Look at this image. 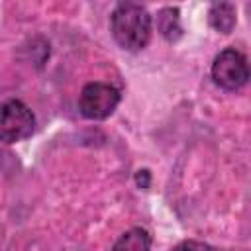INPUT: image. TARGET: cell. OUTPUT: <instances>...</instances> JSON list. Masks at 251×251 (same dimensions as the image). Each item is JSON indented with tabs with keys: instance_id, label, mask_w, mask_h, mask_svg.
Instances as JSON below:
<instances>
[{
	"instance_id": "ba28073f",
	"label": "cell",
	"mask_w": 251,
	"mask_h": 251,
	"mask_svg": "<svg viewBox=\"0 0 251 251\" xmlns=\"http://www.w3.org/2000/svg\"><path fill=\"white\" fill-rule=\"evenodd\" d=\"M173 251H214V247L208 245V243H204V241L186 239V241H180Z\"/></svg>"
},
{
	"instance_id": "5b68a950",
	"label": "cell",
	"mask_w": 251,
	"mask_h": 251,
	"mask_svg": "<svg viewBox=\"0 0 251 251\" xmlns=\"http://www.w3.org/2000/svg\"><path fill=\"white\" fill-rule=\"evenodd\" d=\"M110 251H151V235L143 227H131L118 237Z\"/></svg>"
},
{
	"instance_id": "52a82bcc",
	"label": "cell",
	"mask_w": 251,
	"mask_h": 251,
	"mask_svg": "<svg viewBox=\"0 0 251 251\" xmlns=\"http://www.w3.org/2000/svg\"><path fill=\"white\" fill-rule=\"evenodd\" d=\"M157 27L161 35L169 41H176L182 33L180 27V18H178V8H163L157 14Z\"/></svg>"
},
{
	"instance_id": "277c9868",
	"label": "cell",
	"mask_w": 251,
	"mask_h": 251,
	"mask_svg": "<svg viewBox=\"0 0 251 251\" xmlns=\"http://www.w3.org/2000/svg\"><path fill=\"white\" fill-rule=\"evenodd\" d=\"M212 78L224 90H237L249 80V65L241 51L227 47L220 51L212 63Z\"/></svg>"
},
{
	"instance_id": "6da1fadb",
	"label": "cell",
	"mask_w": 251,
	"mask_h": 251,
	"mask_svg": "<svg viewBox=\"0 0 251 251\" xmlns=\"http://www.w3.org/2000/svg\"><path fill=\"white\" fill-rule=\"evenodd\" d=\"M110 29L120 47L126 51H139L151 39V16L141 4L122 2L110 16Z\"/></svg>"
},
{
	"instance_id": "8992f818",
	"label": "cell",
	"mask_w": 251,
	"mask_h": 251,
	"mask_svg": "<svg viewBox=\"0 0 251 251\" xmlns=\"http://www.w3.org/2000/svg\"><path fill=\"white\" fill-rule=\"evenodd\" d=\"M208 20H210L214 29H218L222 33H229L235 25V8H233V4H229V2L214 4L208 12Z\"/></svg>"
},
{
	"instance_id": "3957f363",
	"label": "cell",
	"mask_w": 251,
	"mask_h": 251,
	"mask_svg": "<svg viewBox=\"0 0 251 251\" xmlns=\"http://www.w3.org/2000/svg\"><path fill=\"white\" fill-rule=\"evenodd\" d=\"M120 104V90L108 82H88L78 96V110L86 120H106Z\"/></svg>"
},
{
	"instance_id": "9c48e42d",
	"label": "cell",
	"mask_w": 251,
	"mask_h": 251,
	"mask_svg": "<svg viewBox=\"0 0 251 251\" xmlns=\"http://www.w3.org/2000/svg\"><path fill=\"white\" fill-rule=\"evenodd\" d=\"M135 180H137V184H139L141 188H147V186H149V171H139V173L135 175Z\"/></svg>"
},
{
	"instance_id": "7a4b0ae2",
	"label": "cell",
	"mask_w": 251,
	"mask_h": 251,
	"mask_svg": "<svg viewBox=\"0 0 251 251\" xmlns=\"http://www.w3.org/2000/svg\"><path fill=\"white\" fill-rule=\"evenodd\" d=\"M35 129L33 112L18 98H10L0 104V141L16 143L29 137Z\"/></svg>"
}]
</instances>
